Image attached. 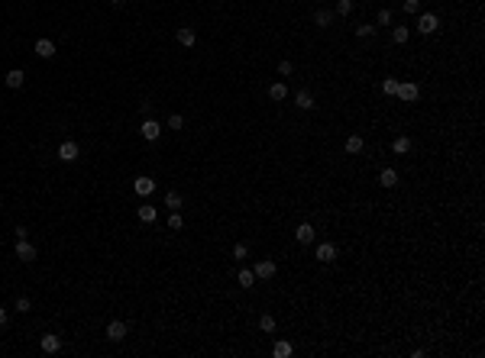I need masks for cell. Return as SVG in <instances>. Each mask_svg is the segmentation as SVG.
Wrapping results in <instances>:
<instances>
[{"label": "cell", "instance_id": "obj_6", "mask_svg": "<svg viewBox=\"0 0 485 358\" xmlns=\"http://www.w3.org/2000/svg\"><path fill=\"white\" fill-rule=\"evenodd\" d=\"M78 155H81L78 142L68 139V142H61V146H58V158H61V162H78Z\"/></svg>", "mask_w": 485, "mask_h": 358}, {"label": "cell", "instance_id": "obj_26", "mask_svg": "<svg viewBox=\"0 0 485 358\" xmlns=\"http://www.w3.org/2000/svg\"><path fill=\"white\" fill-rule=\"evenodd\" d=\"M259 329H262V333H275V316L262 313V316H259Z\"/></svg>", "mask_w": 485, "mask_h": 358}, {"label": "cell", "instance_id": "obj_22", "mask_svg": "<svg viewBox=\"0 0 485 358\" xmlns=\"http://www.w3.org/2000/svg\"><path fill=\"white\" fill-rule=\"evenodd\" d=\"M346 152H350V155L363 152V136H350V139H346Z\"/></svg>", "mask_w": 485, "mask_h": 358}, {"label": "cell", "instance_id": "obj_25", "mask_svg": "<svg viewBox=\"0 0 485 358\" xmlns=\"http://www.w3.org/2000/svg\"><path fill=\"white\" fill-rule=\"evenodd\" d=\"M165 206H168V210H181V194H178V190H168V194H165Z\"/></svg>", "mask_w": 485, "mask_h": 358}, {"label": "cell", "instance_id": "obj_34", "mask_svg": "<svg viewBox=\"0 0 485 358\" xmlns=\"http://www.w3.org/2000/svg\"><path fill=\"white\" fill-rule=\"evenodd\" d=\"M291 71H295V65H291V61H278V74H282V78H288Z\"/></svg>", "mask_w": 485, "mask_h": 358}, {"label": "cell", "instance_id": "obj_29", "mask_svg": "<svg viewBox=\"0 0 485 358\" xmlns=\"http://www.w3.org/2000/svg\"><path fill=\"white\" fill-rule=\"evenodd\" d=\"M382 91H385V94H395V91H398V78H385V81H382Z\"/></svg>", "mask_w": 485, "mask_h": 358}, {"label": "cell", "instance_id": "obj_31", "mask_svg": "<svg viewBox=\"0 0 485 358\" xmlns=\"http://www.w3.org/2000/svg\"><path fill=\"white\" fill-rule=\"evenodd\" d=\"M392 10H379V26H392Z\"/></svg>", "mask_w": 485, "mask_h": 358}, {"label": "cell", "instance_id": "obj_16", "mask_svg": "<svg viewBox=\"0 0 485 358\" xmlns=\"http://www.w3.org/2000/svg\"><path fill=\"white\" fill-rule=\"evenodd\" d=\"M236 284H240L243 291H249V287L256 284V274H252V268H243V271L236 274Z\"/></svg>", "mask_w": 485, "mask_h": 358}, {"label": "cell", "instance_id": "obj_23", "mask_svg": "<svg viewBox=\"0 0 485 358\" xmlns=\"http://www.w3.org/2000/svg\"><path fill=\"white\" fill-rule=\"evenodd\" d=\"M408 36H411V29H408V26H395V29H392V39H395L398 45H405Z\"/></svg>", "mask_w": 485, "mask_h": 358}, {"label": "cell", "instance_id": "obj_8", "mask_svg": "<svg viewBox=\"0 0 485 358\" xmlns=\"http://www.w3.org/2000/svg\"><path fill=\"white\" fill-rule=\"evenodd\" d=\"M295 239H298L301 245H311L314 239H317V232H314V226H311V223H301V226L295 229Z\"/></svg>", "mask_w": 485, "mask_h": 358}, {"label": "cell", "instance_id": "obj_2", "mask_svg": "<svg viewBox=\"0 0 485 358\" xmlns=\"http://www.w3.org/2000/svg\"><path fill=\"white\" fill-rule=\"evenodd\" d=\"M395 94H398V97L405 100V103H414V100L421 97V87L414 84V81H405V84L398 81V91H395Z\"/></svg>", "mask_w": 485, "mask_h": 358}, {"label": "cell", "instance_id": "obj_19", "mask_svg": "<svg viewBox=\"0 0 485 358\" xmlns=\"http://www.w3.org/2000/svg\"><path fill=\"white\" fill-rule=\"evenodd\" d=\"M269 97H272V100H285V97H288V87H285V81H275V84L269 87Z\"/></svg>", "mask_w": 485, "mask_h": 358}, {"label": "cell", "instance_id": "obj_12", "mask_svg": "<svg viewBox=\"0 0 485 358\" xmlns=\"http://www.w3.org/2000/svg\"><path fill=\"white\" fill-rule=\"evenodd\" d=\"M379 184H382V187H395V184H398V171H395V168H382L379 171Z\"/></svg>", "mask_w": 485, "mask_h": 358}, {"label": "cell", "instance_id": "obj_5", "mask_svg": "<svg viewBox=\"0 0 485 358\" xmlns=\"http://www.w3.org/2000/svg\"><path fill=\"white\" fill-rule=\"evenodd\" d=\"M126 333H129V326L123 320H113L110 326H107V339H110V342H123V339H126Z\"/></svg>", "mask_w": 485, "mask_h": 358}, {"label": "cell", "instance_id": "obj_20", "mask_svg": "<svg viewBox=\"0 0 485 358\" xmlns=\"http://www.w3.org/2000/svg\"><path fill=\"white\" fill-rule=\"evenodd\" d=\"M136 216L142 219V223H155V206H149V203H142L139 210H136Z\"/></svg>", "mask_w": 485, "mask_h": 358}, {"label": "cell", "instance_id": "obj_32", "mask_svg": "<svg viewBox=\"0 0 485 358\" xmlns=\"http://www.w3.org/2000/svg\"><path fill=\"white\" fill-rule=\"evenodd\" d=\"M168 126H172V129H181L184 126V116L181 113H172V116H168Z\"/></svg>", "mask_w": 485, "mask_h": 358}, {"label": "cell", "instance_id": "obj_17", "mask_svg": "<svg viewBox=\"0 0 485 358\" xmlns=\"http://www.w3.org/2000/svg\"><path fill=\"white\" fill-rule=\"evenodd\" d=\"M6 87H23L26 84V74L23 71H19V68H13V71H6Z\"/></svg>", "mask_w": 485, "mask_h": 358}, {"label": "cell", "instance_id": "obj_10", "mask_svg": "<svg viewBox=\"0 0 485 358\" xmlns=\"http://www.w3.org/2000/svg\"><path fill=\"white\" fill-rule=\"evenodd\" d=\"M133 190H136L139 197H149V194L155 190V181H152V178H146V175H142V178H136V181H133Z\"/></svg>", "mask_w": 485, "mask_h": 358}, {"label": "cell", "instance_id": "obj_11", "mask_svg": "<svg viewBox=\"0 0 485 358\" xmlns=\"http://www.w3.org/2000/svg\"><path fill=\"white\" fill-rule=\"evenodd\" d=\"M39 346H42V352H49V355H55V352H61V339L55 333H49V336H42V342H39Z\"/></svg>", "mask_w": 485, "mask_h": 358}, {"label": "cell", "instance_id": "obj_33", "mask_svg": "<svg viewBox=\"0 0 485 358\" xmlns=\"http://www.w3.org/2000/svg\"><path fill=\"white\" fill-rule=\"evenodd\" d=\"M246 255H249V249H246L243 242H236V245H233V258L240 261V258H246Z\"/></svg>", "mask_w": 485, "mask_h": 358}, {"label": "cell", "instance_id": "obj_15", "mask_svg": "<svg viewBox=\"0 0 485 358\" xmlns=\"http://www.w3.org/2000/svg\"><path fill=\"white\" fill-rule=\"evenodd\" d=\"M291 352H295V346H291L288 339H282V342L272 346V355H275V358H291Z\"/></svg>", "mask_w": 485, "mask_h": 358}, {"label": "cell", "instance_id": "obj_27", "mask_svg": "<svg viewBox=\"0 0 485 358\" xmlns=\"http://www.w3.org/2000/svg\"><path fill=\"white\" fill-rule=\"evenodd\" d=\"M356 36H359V39H369V36H375V26H369V23H359V26H356Z\"/></svg>", "mask_w": 485, "mask_h": 358}, {"label": "cell", "instance_id": "obj_38", "mask_svg": "<svg viewBox=\"0 0 485 358\" xmlns=\"http://www.w3.org/2000/svg\"><path fill=\"white\" fill-rule=\"evenodd\" d=\"M113 3H117V0H113Z\"/></svg>", "mask_w": 485, "mask_h": 358}, {"label": "cell", "instance_id": "obj_9", "mask_svg": "<svg viewBox=\"0 0 485 358\" xmlns=\"http://www.w3.org/2000/svg\"><path fill=\"white\" fill-rule=\"evenodd\" d=\"M139 133H142V139L155 142V139H159V136H162V126H159V123H155V120H146V123H142V126H139Z\"/></svg>", "mask_w": 485, "mask_h": 358}, {"label": "cell", "instance_id": "obj_28", "mask_svg": "<svg viewBox=\"0 0 485 358\" xmlns=\"http://www.w3.org/2000/svg\"><path fill=\"white\" fill-rule=\"evenodd\" d=\"M337 13H340V16H350V13H353V0H337Z\"/></svg>", "mask_w": 485, "mask_h": 358}, {"label": "cell", "instance_id": "obj_1", "mask_svg": "<svg viewBox=\"0 0 485 358\" xmlns=\"http://www.w3.org/2000/svg\"><path fill=\"white\" fill-rule=\"evenodd\" d=\"M440 29V16L437 13H421L418 16V32H424V36H430V32Z\"/></svg>", "mask_w": 485, "mask_h": 358}, {"label": "cell", "instance_id": "obj_36", "mask_svg": "<svg viewBox=\"0 0 485 358\" xmlns=\"http://www.w3.org/2000/svg\"><path fill=\"white\" fill-rule=\"evenodd\" d=\"M16 310H19V313H29V310H32L29 297H19V300H16Z\"/></svg>", "mask_w": 485, "mask_h": 358}, {"label": "cell", "instance_id": "obj_21", "mask_svg": "<svg viewBox=\"0 0 485 358\" xmlns=\"http://www.w3.org/2000/svg\"><path fill=\"white\" fill-rule=\"evenodd\" d=\"M295 107H298V110H314V97H311L307 91H301V94L295 97Z\"/></svg>", "mask_w": 485, "mask_h": 358}, {"label": "cell", "instance_id": "obj_37", "mask_svg": "<svg viewBox=\"0 0 485 358\" xmlns=\"http://www.w3.org/2000/svg\"><path fill=\"white\" fill-rule=\"evenodd\" d=\"M0 326H6V310L0 307Z\"/></svg>", "mask_w": 485, "mask_h": 358}, {"label": "cell", "instance_id": "obj_13", "mask_svg": "<svg viewBox=\"0 0 485 358\" xmlns=\"http://www.w3.org/2000/svg\"><path fill=\"white\" fill-rule=\"evenodd\" d=\"M175 39H178V42L184 45V49H191V45H194V39H197V36H194V29H191V26H181V29L175 32Z\"/></svg>", "mask_w": 485, "mask_h": 358}, {"label": "cell", "instance_id": "obj_18", "mask_svg": "<svg viewBox=\"0 0 485 358\" xmlns=\"http://www.w3.org/2000/svg\"><path fill=\"white\" fill-rule=\"evenodd\" d=\"M392 152L395 155H408L411 152V139H408V136H398V139L392 142Z\"/></svg>", "mask_w": 485, "mask_h": 358}, {"label": "cell", "instance_id": "obj_35", "mask_svg": "<svg viewBox=\"0 0 485 358\" xmlns=\"http://www.w3.org/2000/svg\"><path fill=\"white\" fill-rule=\"evenodd\" d=\"M168 226H172V229H181V213H178V210H172V216H168Z\"/></svg>", "mask_w": 485, "mask_h": 358}, {"label": "cell", "instance_id": "obj_3", "mask_svg": "<svg viewBox=\"0 0 485 358\" xmlns=\"http://www.w3.org/2000/svg\"><path fill=\"white\" fill-rule=\"evenodd\" d=\"M275 261L272 258H262V261H256V268H252V274H256V278H262V281H269V278H275Z\"/></svg>", "mask_w": 485, "mask_h": 358}, {"label": "cell", "instance_id": "obj_7", "mask_svg": "<svg viewBox=\"0 0 485 358\" xmlns=\"http://www.w3.org/2000/svg\"><path fill=\"white\" fill-rule=\"evenodd\" d=\"M16 258L26 261V265H29V261H36V245H29L26 239H19V242H16Z\"/></svg>", "mask_w": 485, "mask_h": 358}, {"label": "cell", "instance_id": "obj_4", "mask_svg": "<svg viewBox=\"0 0 485 358\" xmlns=\"http://www.w3.org/2000/svg\"><path fill=\"white\" fill-rule=\"evenodd\" d=\"M314 258L324 261V265L337 261V245H333V242H320V245H317V252H314Z\"/></svg>", "mask_w": 485, "mask_h": 358}, {"label": "cell", "instance_id": "obj_14", "mask_svg": "<svg viewBox=\"0 0 485 358\" xmlns=\"http://www.w3.org/2000/svg\"><path fill=\"white\" fill-rule=\"evenodd\" d=\"M36 55H39V58H52V55H55V42H52V39H39V42H36Z\"/></svg>", "mask_w": 485, "mask_h": 358}, {"label": "cell", "instance_id": "obj_30", "mask_svg": "<svg viewBox=\"0 0 485 358\" xmlns=\"http://www.w3.org/2000/svg\"><path fill=\"white\" fill-rule=\"evenodd\" d=\"M405 13H421V0H405Z\"/></svg>", "mask_w": 485, "mask_h": 358}, {"label": "cell", "instance_id": "obj_24", "mask_svg": "<svg viewBox=\"0 0 485 358\" xmlns=\"http://www.w3.org/2000/svg\"><path fill=\"white\" fill-rule=\"evenodd\" d=\"M314 23H317V26H330L333 23V10H317V13H314Z\"/></svg>", "mask_w": 485, "mask_h": 358}]
</instances>
